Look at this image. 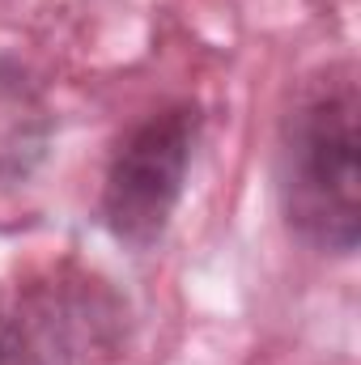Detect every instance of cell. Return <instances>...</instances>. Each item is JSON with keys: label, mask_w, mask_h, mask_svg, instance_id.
I'll return each instance as SVG.
<instances>
[{"label": "cell", "mask_w": 361, "mask_h": 365, "mask_svg": "<svg viewBox=\"0 0 361 365\" xmlns=\"http://www.w3.org/2000/svg\"><path fill=\"white\" fill-rule=\"evenodd\" d=\"M357 110V73L336 64L293 106L280 140L285 221L302 242L332 255H353L361 234Z\"/></svg>", "instance_id": "cell-1"}, {"label": "cell", "mask_w": 361, "mask_h": 365, "mask_svg": "<svg viewBox=\"0 0 361 365\" xmlns=\"http://www.w3.org/2000/svg\"><path fill=\"white\" fill-rule=\"evenodd\" d=\"M200 140V106L175 102L136 123L102 182V225L132 251L162 242L183 200L187 166Z\"/></svg>", "instance_id": "cell-3"}, {"label": "cell", "mask_w": 361, "mask_h": 365, "mask_svg": "<svg viewBox=\"0 0 361 365\" xmlns=\"http://www.w3.org/2000/svg\"><path fill=\"white\" fill-rule=\"evenodd\" d=\"M123 340L128 302L81 264L64 259L0 289V365H106Z\"/></svg>", "instance_id": "cell-2"}]
</instances>
